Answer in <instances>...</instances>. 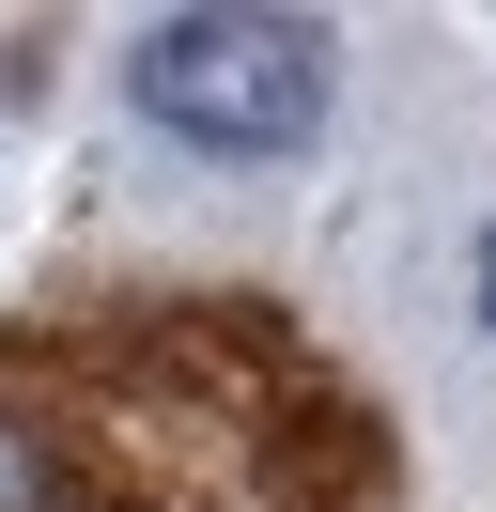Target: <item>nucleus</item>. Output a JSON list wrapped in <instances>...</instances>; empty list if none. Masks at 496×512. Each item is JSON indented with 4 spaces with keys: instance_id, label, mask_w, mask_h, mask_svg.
<instances>
[{
    "instance_id": "7ed1b4c3",
    "label": "nucleus",
    "mask_w": 496,
    "mask_h": 512,
    "mask_svg": "<svg viewBox=\"0 0 496 512\" xmlns=\"http://www.w3.org/2000/svg\"><path fill=\"white\" fill-rule=\"evenodd\" d=\"M0 512H62V466H47L31 419H0Z\"/></svg>"
},
{
    "instance_id": "20e7f679",
    "label": "nucleus",
    "mask_w": 496,
    "mask_h": 512,
    "mask_svg": "<svg viewBox=\"0 0 496 512\" xmlns=\"http://www.w3.org/2000/svg\"><path fill=\"white\" fill-rule=\"evenodd\" d=\"M481 326H496V233H481Z\"/></svg>"
},
{
    "instance_id": "f03ea898",
    "label": "nucleus",
    "mask_w": 496,
    "mask_h": 512,
    "mask_svg": "<svg viewBox=\"0 0 496 512\" xmlns=\"http://www.w3.org/2000/svg\"><path fill=\"white\" fill-rule=\"evenodd\" d=\"M357 481H372V419H341V404H310L295 435L264 450V497L279 512H357Z\"/></svg>"
},
{
    "instance_id": "f257e3e1",
    "label": "nucleus",
    "mask_w": 496,
    "mask_h": 512,
    "mask_svg": "<svg viewBox=\"0 0 496 512\" xmlns=\"http://www.w3.org/2000/svg\"><path fill=\"white\" fill-rule=\"evenodd\" d=\"M124 94L202 156H295L326 125V32L264 16V0H186V16H140Z\"/></svg>"
}]
</instances>
